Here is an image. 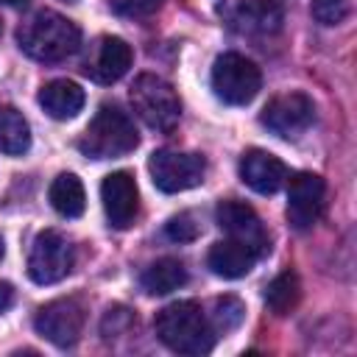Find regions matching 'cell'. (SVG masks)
Instances as JSON below:
<instances>
[{
  "mask_svg": "<svg viewBox=\"0 0 357 357\" xmlns=\"http://www.w3.org/2000/svg\"><path fill=\"white\" fill-rule=\"evenodd\" d=\"M131 321H134V312H131L128 307H123V304H114V307L106 310V315H103V321H100V332H103L106 337L120 335L126 326H131Z\"/></svg>",
  "mask_w": 357,
  "mask_h": 357,
  "instance_id": "cell-24",
  "label": "cell"
},
{
  "mask_svg": "<svg viewBox=\"0 0 357 357\" xmlns=\"http://www.w3.org/2000/svg\"><path fill=\"white\" fill-rule=\"evenodd\" d=\"M84 321H86L84 301L75 296H64V298H56V301L39 307L33 326L45 340H50L59 349H67L81 337Z\"/></svg>",
  "mask_w": 357,
  "mask_h": 357,
  "instance_id": "cell-8",
  "label": "cell"
},
{
  "mask_svg": "<svg viewBox=\"0 0 357 357\" xmlns=\"http://www.w3.org/2000/svg\"><path fill=\"white\" fill-rule=\"evenodd\" d=\"M0 3H6V6H22V3H28V0H0Z\"/></svg>",
  "mask_w": 357,
  "mask_h": 357,
  "instance_id": "cell-27",
  "label": "cell"
},
{
  "mask_svg": "<svg viewBox=\"0 0 357 357\" xmlns=\"http://www.w3.org/2000/svg\"><path fill=\"white\" fill-rule=\"evenodd\" d=\"M257 259H259V257H257L254 248H248L245 243L231 240V237L218 240V243L209 248V257H206L212 273H218V276H223V279H240V276H245V273L254 268Z\"/></svg>",
  "mask_w": 357,
  "mask_h": 357,
  "instance_id": "cell-15",
  "label": "cell"
},
{
  "mask_svg": "<svg viewBox=\"0 0 357 357\" xmlns=\"http://www.w3.org/2000/svg\"><path fill=\"white\" fill-rule=\"evenodd\" d=\"M47 198H50L53 209L64 218H81L86 209V192L75 173H59L50 184Z\"/></svg>",
  "mask_w": 357,
  "mask_h": 357,
  "instance_id": "cell-18",
  "label": "cell"
},
{
  "mask_svg": "<svg viewBox=\"0 0 357 357\" xmlns=\"http://www.w3.org/2000/svg\"><path fill=\"white\" fill-rule=\"evenodd\" d=\"M64 3H75V0H64Z\"/></svg>",
  "mask_w": 357,
  "mask_h": 357,
  "instance_id": "cell-29",
  "label": "cell"
},
{
  "mask_svg": "<svg viewBox=\"0 0 357 357\" xmlns=\"http://www.w3.org/2000/svg\"><path fill=\"white\" fill-rule=\"evenodd\" d=\"M139 282H142L145 293H151V296H167V293L178 290L187 282V268L176 257H162V259L151 262L142 271Z\"/></svg>",
  "mask_w": 357,
  "mask_h": 357,
  "instance_id": "cell-17",
  "label": "cell"
},
{
  "mask_svg": "<svg viewBox=\"0 0 357 357\" xmlns=\"http://www.w3.org/2000/svg\"><path fill=\"white\" fill-rule=\"evenodd\" d=\"M290 170L287 165L273 156L271 151H262V148H251L243 153L240 159V178L259 195H273L276 190L284 187Z\"/></svg>",
  "mask_w": 357,
  "mask_h": 357,
  "instance_id": "cell-14",
  "label": "cell"
},
{
  "mask_svg": "<svg viewBox=\"0 0 357 357\" xmlns=\"http://www.w3.org/2000/svg\"><path fill=\"white\" fill-rule=\"evenodd\" d=\"M287 220L293 229L304 231L318 223L326 204V184L318 173H296L287 176Z\"/></svg>",
  "mask_w": 357,
  "mask_h": 357,
  "instance_id": "cell-9",
  "label": "cell"
},
{
  "mask_svg": "<svg viewBox=\"0 0 357 357\" xmlns=\"http://www.w3.org/2000/svg\"><path fill=\"white\" fill-rule=\"evenodd\" d=\"M259 86H262V73L251 59H245L240 53H223L215 59L212 89L223 103L245 106L257 98Z\"/></svg>",
  "mask_w": 357,
  "mask_h": 357,
  "instance_id": "cell-5",
  "label": "cell"
},
{
  "mask_svg": "<svg viewBox=\"0 0 357 357\" xmlns=\"http://www.w3.org/2000/svg\"><path fill=\"white\" fill-rule=\"evenodd\" d=\"M0 31H3V22H0Z\"/></svg>",
  "mask_w": 357,
  "mask_h": 357,
  "instance_id": "cell-30",
  "label": "cell"
},
{
  "mask_svg": "<svg viewBox=\"0 0 357 357\" xmlns=\"http://www.w3.org/2000/svg\"><path fill=\"white\" fill-rule=\"evenodd\" d=\"M14 304V287L8 282H0V312H6Z\"/></svg>",
  "mask_w": 357,
  "mask_h": 357,
  "instance_id": "cell-26",
  "label": "cell"
},
{
  "mask_svg": "<svg viewBox=\"0 0 357 357\" xmlns=\"http://www.w3.org/2000/svg\"><path fill=\"white\" fill-rule=\"evenodd\" d=\"M131 47L120 36H100L92 45V56L84 61V73L98 84H114L120 81L131 67Z\"/></svg>",
  "mask_w": 357,
  "mask_h": 357,
  "instance_id": "cell-13",
  "label": "cell"
},
{
  "mask_svg": "<svg viewBox=\"0 0 357 357\" xmlns=\"http://www.w3.org/2000/svg\"><path fill=\"white\" fill-rule=\"evenodd\" d=\"M301 298V284H298V276L293 271H284L279 273L268 287H265V304L276 312V315H284L290 312Z\"/></svg>",
  "mask_w": 357,
  "mask_h": 357,
  "instance_id": "cell-20",
  "label": "cell"
},
{
  "mask_svg": "<svg viewBox=\"0 0 357 357\" xmlns=\"http://www.w3.org/2000/svg\"><path fill=\"white\" fill-rule=\"evenodd\" d=\"M215 220L231 240H240L248 248H254L257 257H265L271 251V237H268L259 215L245 201H234V198L220 201L215 209Z\"/></svg>",
  "mask_w": 357,
  "mask_h": 357,
  "instance_id": "cell-11",
  "label": "cell"
},
{
  "mask_svg": "<svg viewBox=\"0 0 357 357\" xmlns=\"http://www.w3.org/2000/svg\"><path fill=\"white\" fill-rule=\"evenodd\" d=\"M31 148L28 120L14 106H0V151L8 156H22Z\"/></svg>",
  "mask_w": 357,
  "mask_h": 357,
  "instance_id": "cell-19",
  "label": "cell"
},
{
  "mask_svg": "<svg viewBox=\"0 0 357 357\" xmlns=\"http://www.w3.org/2000/svg\"><path fill=\"white\" fill-rule=\"evenodd\" d=\"M100 201L109 226L128 229L139 212V190L128 170H114L100 184Z\"/></svg>",
  "mask_w": 357,
  "mask_h": 357,
  "instance_id": "cell-12",
  "label": "cell"
},
{
  "mask_svg": "<svg viewBox=\"0 0 357 357\" xmlns=\"http://www.w3.org/2000/svg\"><path fill=\"white\" fill-rule=\"evenodd\" d=\"M165 0H109L112 11L123 14V17H145L153 14Z\"/></svg>",
  "mask_w": 357,
  "mask_h": 357,
  "instance_id": "cell-25",
  "label": "cell"
},
{
  "mask_svg": "<svg viewBox=\"0 0 357 357\" xmlns=\"http://www.w3.org/2000/svg\"><path fill=\"white\" fill-rule=\"evenodd\" d=\"M198 231H201V226L195 223V215L192 212H178V215H173L165 223V234L170 240H176V243H190V240L198 237Z\"/></svg>",
  "mask_w": 357,
  "mask_h": 357,
  "instance_id": "cell-23",
  "label": "cell"
},
{
  "mask_svg": "<svg viewBox=\"0 0 357 357\" xmlns=\"http://www.w3.org/2000/svg\"><path fill=\"white\" fill-rule=\"evenodd\" d=\"M84 89L75 84V81H67V78H59V81H50L39 89V106L53 117V120H70L75 117L81 109H84Z\"/></svg>",
  "mask_w": 357,
  "mask_h": 357,
  "instance_id": "cell-16",
  "label": "cell"
},
{
  "mask_svg": "<svg viewBox=\"0 0 357 357\" xmlns=\"http://www.w3.org/2000/svg\"><path fill=\"white\" fill-rule=\"evenodd\" d=\"M148 173L156 190L162 192H181L190 187H198L206 173V159L201 153H184V151H153L148 159Z\"/></svg>",
  "mask_w": 357,
  "mask_h": 357,
  "instance_id": "cell-6",
  "label": "cell"
},
{
  "mask_svg": "<svg viewBox=\"0 0 357 357\" xmlns=\"http://www.w3.org/2000/svg\"><path fill=\"white\" fill-rule=\"evenodd\" d=\"M17 45L25 56L36 59V61H61L67 56H73L81 45V28L61 17L59 11H36L33 17H28L20 31H17Z\"/></svg>",
  "mask_w": 357,
  "mask_h": 357,
  "instance_id": "cell-2",
  "label": "cell"
},
{
  "mask_svg": "<svg viewBox=\"0 0 357 357\" xmlns=\"http://www.w3.org/2000/svg\"><path fill=\"white\" fill-rule=\"evenodd\" d=\"M139 145L134 120L114 103H103L78 139V151L89 159H117Z\"/></svg>",
  "mask_w": 357,
  "mask_h": 357,
  "instance_id": "cell-3",
  "label": "cell"
},
{
  "mask_svg": "<svg viewBox=\"0 0 357 357\" xmlns=\"http://www.w3.org/2000/svg\"><path fill=\"white\" fill-rule=\"evenodd\" d=\"M245 318V304L237 296H223L215 301V312H212V329L215 332H234Z\"/></svg>",
  "mask_w": 357,
  "mask_h": 357,
  "instance_id": "cell-21",
  "label": "cell"
},
{
  "mask_svg": "<svg viewBox=\"0 0 357 357\" xmlns=\"http://www.w3.org/2000/svg\"><path fill=\"white\" fill-rule=\"evenodd\" d=\"M3 251H6V248H3V237H0V259H3Z\"/></svg>",
  "mask_w": 357,
  "mask_h": 357,
  "instance_id": "cell-28",
  "label": "cell"
},
{
  "mask_svg": "<svg viewBox=\"0 0 357 357\" xmlns=\"http://www.w3.org/2000/svg\"><path fill=\"white\" fill-rule=\"evenodd\" d=\"M128 98H131V109L137 112V117L153 131H170L181 117V100L176 89L153 73L137 75Z\"/></svg>",
  "mask_w": 357,
  "mask_h": 357,
  "instance_id": "cell-4",
  "label": "cell"
},
{
  "mask_svg": "<svg viewBox=\"0 0 357 357\" xmlns=\"http://www.w3.org/2000/svg\"><path fill=\"white\" fill-rule=\"evenodd\" d=\"M315 120V103L304 95V92H287V95H276L259 114V123L265 128H271L279 137H298L301 131H307Z\"/></svg>",
  "mask_w": 357,
  "mask_h": 357,
  "instance_id": "cell-10",
  "label": "cell"
},
{
  "mask_svg": "<svg viewBox=\"0 0 357 357\" xmlns=\"http://www.w3.org/2000/svg\"><path fill=\"white\" fill-rule=\"evenodd\" d=\"M73 262H75V251L70 240L56 229H45L33 237L28 254V276L36 284H56L73 271Z\"/></svg>",
  "mask_w": 357,
  "mask_h": 357,
  "instance_id": "cell-7",
  "label": "cell"
},
{
  "mask_svg": "<svg viewBox=\"0 0 357 357\" xmlns=\"http://www.w3.org/2000/svg\"><path fill=\"white\" fill-rule=\"evenodd\" d=\"M156 337L176 354H209L215 346V329L198 301H173L153 318Z\"/></svg>",
  "mask_w": 357,
  "mask_h": 357,
  "instance_id": "cell-1",
  "label": "cell"
},
{
  "mask_svg": "<svg viewBox=\"0 0 357 357\" xmlns=\"http://www.w3.org/2000/svg\"><path fill=\"white\" fill-rule=\"evenodd\" d=\"M310 11L321 25H340L351 11V0H310Z\"/></svg>",
  "mask_w": 357,
  "mask_h": 357,
  "instance_id": "cell-22",
  "label": "cell"
}]
</instances>
